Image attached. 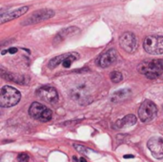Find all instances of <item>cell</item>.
<instances>
[{
	"mask_svg": "<svg viewBox=\"0 0 163 162\" xmlns=\"http://www.w3.org/2000/svg\"><path fill=\"white\" fill-rule=\"evenodd\" d=\"M136 116L134 115H127L124 116L123 118H121L119 120H117L116 122V127L118 129L122 128H127V127H131L133 125L136 123Z\"/></svg>",
	"mask_w": 163,
	"mask_h": 162,
	"instance_id": "cell-13",
	"label": "cell"
},
{
	"mask_svg": "<svg viewBox=\"0 0 163 162\" xmlns=\"http://www.w3.org/2000/svg\"><path fill=\"white\" fill-rule=\"evenodd\" d=\"M70 54H60V55L55 56V57H54V58H52L50 60V62H49V68H51V69L56 68L59 64H62L64 60L66 59Z\"/></svg>",
	"mask_w": 163,
	"mask_h": 162,
	"instance_id": "cell-16",
	"label": "cell"
},
{
	"mask_svg": "<svg viewBox=\"0 0 163 162\" xmlns=\"http://www.w3.org/2000/svg\"><path fill=\"white\" fill-rule=\"evenodd\" d=\"M55 16V11L51 9H42L32 13L29 17L22 22V25H32L39 23L44 20H48Z\"/></svg>",
	"mask_w": 163,
	"mask_h": 162,
	"instance_id": "cell-7",
	"label": "cell"
},
{
	"mask_svg": "<svg viewBox=\"0 0 163 162\" xmlns=\"http://www.w3.org/2000/svg\"><path fill=\"white\" fill-rule=\"evenodd\" d=\"M8 52L11 54H15V52H17V49L16 48H10L9 50H8Z\"/></svg>",
	"mask_w": 163,
	"mask_h": 162,
	"instance_id": "cell-21",
	"label": "cell"
},
{
	"mask_svg": "<svg viewBox=\"0 0 163 162\" xmlns=\"http://www.w3.org/2000/svg\"><path fill=\"white\" fill-rule=\"evenodd\" d=\"M29 115L34 119L40 122H48L52 119V112L43 104L34 102L29 108Z\"/></svg>",
	"mask_w": 163,
	"mask_h": 162,
	"instance_id": "cell-3",
	"label": "cell"
},
{
	"mask_svg": "<svg viewBox=\"0 0 163 162\" xmlns=\"http://www.w3.org/2000/svg\"><path fill=\"white\" fill-rule=\"evenodd\" d=\"M162 109H163V107H162Z\"/></svg>",
	"mask_w": 163,
	"mask_h": 162,
	"instance_id": "cell-24",
	"label": "cell"
},
{
	"mask_svg": "<svg viewBox=\"0 0 163 162\" xmlns=\"http://www.w3.org/2000/svg\"><path fill=\"white\" fill-rule=\"evenodd\" d=\"M29 8L28 7H21V8H18V9L14 10V11H7L6 14H2L1 16H0V23L4 24L8 21H11V20L15 19V18H18L20 17L21 15L25 14Z\"/></svg>",
	"mask_w": 163,
	"mask_h": 162,
	"instance_id": "cell-12",
	"label": "cell"
},
{
	"mask_svg": "<svg viewBox=\"0 0 163 162\" xmlns=\"http://www.w3.org/2000/svg\"><path fill=\"white\" fill-rule=\"evenodd\" d=\"M116 57H117L116 51L115 49H110V50L106 51L102 54L99 55L96 62L97 65L101 68H108L116 61Z\"/></svg>",
	"mask_w": 163,
	"mask_h": 162,
	"instance_id": "cell-11",
	"label": "cell"
},
{
	"mask_svg": "<svg viewBox=\"0 0 163 162\" xmlns=\"http://www.w3.org/2000/svg\"><path fill=\"white\" fill-rule=\"evenodd\" d=\"M71 96L73 100L80 105H88L93 101V97L90 95L88 87L84 83L76 85L71 92Z\"/></svg>",
	"mask_w": 163,
	"mask_h": 162,
	"instance_id": "cell-5",
	"label": "cell"
},
{
	"mask_svg": "<svg viewBox=\"0 0 163 162\" xmlns=\"http://www.w3.org/2000/svg\"><path fill=\"white\" fill-rule=\"evenodd\" d=\"M80 162H87V160L84 157H80Z\"/></svg>",
	"mask_w": 163,
	"mask_h": 162,
	"instance_id": "cell-23",
	"label": "cell"
},
{
	"mask_svg": "<svg viewBox=\"0 0 163 162\" xmlns=\"http://www.w3.org/2000/svg\"><path fill=\"white\" fill-rule=\"evenodd\" d=\"M74 147L77 150V152H79L80 153H83V155H87L90 151V149L84 147L82 145H79V144H74Z\"/></svg>",
	"mask_w": 163,
	"mask_h": 162,
	"instance_id": "cell-19",
	"label": "cell"
},
{
	"mask_svg": "<svg viewBox=\"0 0 163 162\" xmlns=\"http://www.w3.org/2000/svg\"><path fill=\"white\" fill-rule=\"evenodd\" d=\"M79 32L78 28H75V27H71V28H68V29H65L63 31H61L59 34L56 35V37L55 38V41L56 43V41H60V40H63L67 37L68 35L70 34H74L75 32Z\"/></svg>",
	"mask_w": 163,
	"mask_h": 162,
	"instance_id": "cell-15",
	"label": "cell"
},
{
	"mask_svg": "<svg viewBox=\"0 0 163 162\" xmlns=\"http://www.w3.org/2000/svg\"><path fill=\"white\" fill-rule=\"evenodd\" d=\"M20 98L21 94L18 90L11 86H4L1 88L0 91V106L3 108H10L15 106L17 104Z\"/></svg>",
	"mask_w": 163,
	"mask_h": 162,
	"instance_id": "cell-2",
	"label": "cell"
},
{
	"mask_svg": "<svg viewBox=\"0 0 163 162\" xmlns=\"http://www.w3.org/2000/svg\"><path fill=\"white\" fill-rule=\"evenodd\" d=\"M148 149L152 153V155L157 159L163 158V138L160 136H153L149 139Z\"/></svg>",
	"mask_w": 163,
	"mask_h": 162,
	"instance_id": "cell-10",
	"label": "cell"
},
{
	"mask_svg": "<svg viewBox=\"0 0 163 162\" xmlns=\"http://www.w3.org/2000/svg\"><path fill=\"white\" fill-rule=\"evenodd\" d=\"M134 156L133 155H125L124 156V158H134Z\"/></svg>",
	"mask_w": 163,
	"mask_h": 162,
	"instance_id": "cell-22",
	"label": "cell"
},
{
	"mask_svg": "<svg viewBox=\"0 0 163 162\" xmlns=\"http://www.w3.org/2000/svg\"><path fill=\"white\" fill-rule=\"evenodd\" d=\"M119 44H120V47L125 52H129V54L134 52L137 48V40L136 35L133 32H126L120 36Z\"/></svg>",
	"mask_w": 163,
	"mask_h": 162,
	"instance_id": "cell-8",
	"label": "cell"
},
{
	"mask_svg": "<svg viewBox=\"0 0 163 162\" xmlns=\"http://www.w3.org/2000/svg\"><path fill=\"white\" fill-rule=\"evenodd\" d=\"M110 79H111L113 83H119L123 79V75L119 72L113 71L110 74Z\"/></svg>",
	"mask_w": 163,
	"mask_h": 162,
	"instance_id": "cell-18",
	"label": "cell"
},
{
	"mask_svg": "<svg viewBox=\"0 0 163 162\" xmlns=\"http://www.w3.org/2000/svg\"><path fill=\"white\" fill-rule=\"evenodd\" d=\"M143 48L145 52L150 54H162L163 36H157V35L147 36L144 40Z\"/></svg>",
	"mask_w": 163,
	"mask_h": 162,
	"instance_id": "cell-4",
	"label": "cell"
},
{
	"mask_svg": "<svg viewBox=\"0 0 163 162\" xmlns=\"http://www.w3.org/2000/svg\"><path fill=\"white\" fill-rule=\"evenodd\" d=\"M37 95L41 100L45 101L47 103L54 104L58 100V94L55 88L51 86H42L40 87L37 91Z\"/></svg>",
	"mask_w": 163,
	"mask_h": 162,
	"instance_id": "cell-9",
	"label": "cell"
},
{
	"mask_svg": "<svg viewBox=\"0 0 163 162\" xmlns=\"http://www.w3.org/2000/svg\"><path fill=\"white\" fill-rule=\"evenodd\" d=\"M141 75H145L149 79H156L160 76L163 72V60L154 59L147 60L139 64L137 68Z\"/></svg>",
	"mask_w": 163,
	"mask_h": 162,
	"instance_id": "cell-1",
	"label": "cell"
},
{
	"mask_svg": "<svg viewBox=\"0 0 163 162\" xmlns=\"http://www.w3.org/2000/svg\"><path fill=\"white\" fill-rule=\"evenodd\" d=\"M17 160H18V162H29L30 156L25 153H19L18 156H17Z\"/></svg>",
	"mask_w": 163,
	"mask_h": 162,
	"instance_id": "cell-20",
	"label": "cell"
},
{
	"mask_svg": "<svg viewBox=\"0 0 163 162\" xmlns=\"http://www.w3.org/2000/svg\"><path fill=\"white\" fill-rule=\"evenodd\" d=\"M130 94V91L129 90H120V91H117L116 92L115 94L113 95L112 96V101L113 102H117V101H120V100H123L127 97Z\"/></svg>",
	"mask_w": 163,
	"mask_h": 162,
	"instance_id": "cell-17",
	"label": "cell"
},
{
	"mask_svg": "<svg viewBox=\"0 0 163 162\" xmlns=\"http://www.w3.org/2000/svg\"><path fill=\"white\" fill-rule=\"evenodd\" d=\"M1 76L8 81H11V82H14L16 84H24L25 83V77L22 75H14V74H11V72H5L4 70L1 71Z\"/></svg>",
	"mask_w": 163,
	"mask_h": 162,
	"instance_id": "cell-14",
	"label": "cell"
},
{
	"mask_svg": "<svg viewBox=\"0 0 163 162\" xmlns=\"http://www.w3.org/2000/svg\"><path fill=\"white\" fill-rule=\"evenodd\" d=\"M157 108L151 100H145L138 109V117L142 122H150L157 116Z\"/></svg>",
	"mask_w": 163,
	"mask_h": 162,
	"instance_id": "cell-6",
	"label": "cell"
}]
</instances>
